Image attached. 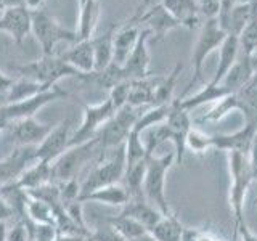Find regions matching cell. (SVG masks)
<instances>
[{
    "label": "cell",
    "mask_w": 257,
    "mask_h": 241,
    "mask_svg": "<svg viewBox=\"0 0 257 241\" xmlns=\"http://www.w3.org/2000/svg\"><path fill=\"white\" fill-rule=\"evenodd\" d=\"M104 158V151L100 148L98 139H92L85 143L71 147L63 155L53 161V182H64L72 180L82 174L84 171L90 169V164L98 163L100 159Z\"/></svg>",
    "instance_id": "cell-1"
},
{
    "label": "cell",
    "mask_w": 257,
    "mask_h": 241,
    "mask_svg": "<svg viewBox=\"0 0 257 241\" xmlns=\"http://www.w3.org/2000/svg\"><path fill=\"white\" fill-rule=\"evenodd\" d=\"M227 155H228V172H230V207H231L233 222H235V233H236V228L239 225L246 222L244 201H246L247 190L255 179L252 175L247 155H243V153H227ZM233 238H235V235H233Z\"/></svg>",
    "instance_id": "cell-2"
},
{
    "label": "cell",
    "mask_w": 257,
    "mask_h": 241,
    "mask_svg": "<svg viewBox=\"0 0 257 241\" xmlns=\"http://www.w3.org/2000/svg\"><path fill=\"white\" fill-rule=\"evenodd\" d=\"M175 164V151H169L163 156L151 155L148 158L147 164V174L143 180V196L153 204L156 209H159L164 215L172 214L171 206L166 198V177L169 169Z\"/></svg>",
    "instance_id": "cell-3"
},
{
    "label": "cell",
    "mask_w": 257,
    "mask_h": 241,
    "mask_svg": "<svg viewBox=\"0 0 257 241\" xmlns=\"http://www.w3.org/2000/svg\"><path fill=\"white\" fill-rule=\"evenodd\" d=\"M125 171V148L124 145L114 148L111 156L106 159H100L85 172L82 182H80V195H87L98 188L108 187V185L119 183L124 177Z\"/></svg>",
    "instance_id": "cell-4"
},
{
    "label": "cell",
    "mask_w": 257,
    "mask_h": 241,
    "mask_svg": "<svg viewBox=\"0 0 257 241\" xmlns=\"http://www.w3.org/2000/svg\"><path fill=\"white\" fill-rule=\"evenodd\" d=\"M32 34L36 36L40 48H42V56H52L60 42L77 44L79 40H82L77 31H71L61 26L44 8L32 12Z\"/></svg>",
    "instance_id": "cell-5"
},
{
    "label": "cell",
    "mask_w": 257,
    "mask_h": 241,
    "mask_svg": "<svg viewBox=\"0 0 257 241\" xmlns=\"http://www.w3.org/2000/svg\"><path fill=\"white\" fill-rule=\"evenodd\" d=\"M21 77H26L39 82L45 87H53L58 84V80L64 77H82L84 74L72 68L69 63L64 61L61 56H42L40 60L31 61L28 64H23V66L15 68Z\"/></svg>",
    "instance_id": "cell-6"
},
{
    "label": "cell",
    "mask_w": 257,
    "mask_h": 241,
    "mask_svg": "<svg viewBox=\"0 0 257 241\" xmlns=\"http://www.w3.org/2000/svg\"><path fill=\"white\" fill-rule=\"evenodd\" d=\"M225 37H227V32L222 29L217 18L206 20L203 24H201L199 36H198L196 44H195V47H193V52H191L193 77L190 80L187 90H190V88L201 79V72H203V66L207 60V56L211 55L214 50H219L220 45L223 44ZM187 90L183 92V95L187 93Z\"/></svg>",
    "instance_id": "cell-7"
},
{
    "label": "cell",
    "mask_w": 257,
    "mask_h": 241,
    "mask_svg": "<svg viewBox=\"0 0 257 241\" xmlns=\"http://www.w3.org/2000/svg\"><path fill=\"white\" fill-rule=\"evenodd\" d=\"M140 114H142L140 108H134L131 104H125L124 108L117 109L114 112V116L96 134L100 148L106 153L120 147V145H124Z\"/></svg>",
    "instance_id": "cell-8"
},
{
    "label": "cell",
    "mask_w": 257,
    "mask_h": 241,
    "mask_svg": "<svg viewBox=\"0 0 257 241\" xmlns=\"http://www.w3.org/2000/svg\"><path fill=\"white\" fill-rule=\"evenodd\" d=\"M64 96H68V92L60 88L58 85H55L29 100L0 104V126L8 127V124L15 123V120L36 116V112H39V109H42L45 104L61 100Z\"/></svg>",
    "instance_id": "cell-9"
},
{
    "label": "cell",
    "mask_w": 257,
    "mask_h": 241,
    "mask_svg": "<svg viewBox=\"0 0 257 241\" xmlns=\"http://www.w3.org/2000/svg\"><path fill=\"white\" fill-rule=\"evenodd\" d=\"M114 112L116 111L112 108V103L109 101V98L96 104H85L82 123H80L74 134H71L69 148L95 139L96 134L100 132V129L114 116Z\"/></svg>",
    "instance_id": "cell-10"
},
{
    "label": "cell",
    "mask_w": 257,
    "mask_h": 241,
    "mask_svg": "<svg viewBox=\"0 0 257 241\" xmlns=\"http://www.w3.org/2000/svg\"><path fill=\"white\" fill-rule=\"evenodd\" d=\"M72 126H74V116H68L58 126L52 127L50 134L42 140V143H39L36 147V159L45 161V163L50 164L58 159L69 148Z\"/></svg>",
    "instance_id": "cell-11"
},
{
    "label": "cell",
    "mask_w": 257,
    "mask_h": 241,
    "mask_svg": "<svg viewBox=\"0 0 257 241\" xmlns=\"http://www.w3.org/2000/svg\"><path fill=\"white\" fill-rule=\"evenodd\" d=\"M5 131H8L10 142L16 147H37L50 134L52 126L39 123L32 116L15 120V123L8 124Z\"/></svg>",
    "instance_id": "cell-12"
},
{
    "label": "cell",
    "mask_w": 257,
    "mask_h": 241,
    "mask_svg": "<svg viewBox=\"0 0 257 241\" xmlns=\"http://www.w3.org/2000/svg\"><path fill=\"white\" fill-rule=\"evenodd\" d=\"M140 12L137 10L131 20L117 24V29L114 32V56H112V63L124 66V63L127 61L128 55L132 53V50L137 45V40L140 37L142 26H140Z\"/></svg>",
    "instance_id": "cell-13"
},
{
    "label": "cell",
    "mask_w": 257,
    "mask_h": 241,
    "mask_svg": "<svg viewBox=\"0 0 257 241\" xmlns=\"http://www.w3.org/2000/svg\"><path fill=\"white\" fill-rule=\"evenodd\" d=\"M36 161V147H16L7 158L0 159V188L18 180Z\"/></svg>",
    "instance_id": "cell-14"
},
{
    "label": "cell",
    "mask_w": 257,
    "mask_h": 241,
    "mask_svg": "<svg viewBox=\"0 0 257 241\" xmlns=\"http://www.w3.org/2000/svg\"><path fill=\"white\" fill-rule=\"evenodd\" d=\"M0 32H7L16 45H21L32 32V12L28 7L5 8L0 16Z\"/></svg>",
    "instance_id": "cell-15"
},
{
    "label": "cell",
    "mask_w": 257,
    "mask_h": 241,
    "mask_svg": "<svg viewBox=\"0 0 257 241\" xmlns=\"http://www.w3.org/2000/svg\"><path fill=\"white\" fill-rule=\"evenodd\" d=\"M140 12V26L148 29L151 36H155V40H161L169 31L180 28L174 16L167 12V8L163 4H151L147 8H139Z\"/></svg>",
    "instance_id": "cell-16"
},
{
    "label": "cell",
    "mask_w": 257,
    "mask_h": 241,
    "mask_svg": "<svg viewBox=\"0 0 257 241\" xmlns=\"http://www.w3.org/2000/svg\"><path fill=\"white\" fill-rule=\"evenodd\" d=\"M151 39V32L148 29L142 28L140 37L137 40V45L128 55L127 61L124 63L122 71L127 80H139L150 77V50H148V42Z\"/></svg>",
    "instance_id": "cell-17"
},
{
    "label": "cell",
    "mask_w": 257,
    "mask_h": 241,
    "mask_svg": "<svg viewBox=\"0 0 257 241\" xmlns=\"http://www.w3.org/2000/svg\"><path fill=\"white\" fill-rule=\"evenodd\" d=\"M257 134V127L244 123V126L233 134H219L212 135V148L227 151V153H243L247 155L252 140Z\"/></svg>",
    "instance_id": "cell-18"
},
{
    "label": "cell",
    "mask_w": 257,
    "mask_h": 241,
    "mask_svg": "<svg viewBox=\"0 0 257 241\" xmlns=\"http://www.w3.org/2000/svg\"><path fill=\"white\" fill-rule=\"evenodd\" d=\"M60 56L72 68H76L80 74H90L95 71V52L92 39H84L79 40L77 44H72L69 50Z\"/></svg>",
    "instance_id": "cell-19"
},
{
    "label": "cell",
    "mask_w": 257,
    "mask_h": 241,
    "mask_svg": "<svg viewBox=\"0 0 257 241\" xmlns=\"http://www.w3.org/2000/svg\"><path fill=\"white\" fill-rule=\"evenodd\" d=\"M167 12L171 13L182 28H201V10L196 0H163Z\"/></svg>",
    "instance_id": "cell-20"
},
{
    "label": "cell",
    "mask_w": 257,
    "mask_h": 241,
    "mask_svg": "<svg viewBox=\"0 0 257 241\" xmlns=\"http://www.w3.org/2000/svg\"><path fill=\"white\" fill-rule=\"evenodd\" d=\"M120 214L131 217V219H134L137 222H140L148 231L164 217V214L161 212L159 209H156L153 204H150L143 196L128 199V203L122 207Z\"/></svg>",
    "instance_id": "cell-21"
},
{
    "label": "cell",
    "mask_w": 257,
    "mask_h": 241,
    "mask_svg": "<svg viewBox=\"0 0 257 241\" xmlns=\"http://www.w3.org/2000/svg\"><path fill=\"white\" fill-rule=\"evenodd\" d=\"M128 199H131V195L125 190L124 185L120 183H114V185H108V187L98 188L92 193H87V195L79 196L77 201L79 203H101V204H108V206H116V207H124Z\"/></svg>",
    "instance_id": "cell-22"
},
{
    "label": "cell",
    "mask_w": 257,
    "mask_h": 241,
    "mask_svg": "<svg viewBox=\"0 0 257 241\" xmlns=\"http://www.w3.org/2000/svg\"><path fill=\"white\" fill-rule=\"evenodd\" d=\"M252 74H254V69L251 66V61H249V55L241 52L236 63L233 64L230 71L222 79L220 85L227 88L230 93H238L241 88L251 80Z\"/></svg>",
    "instance_id": "cell-23"
},
{
    "label": "cell",
    "mask_w": 257,
    "mask_h": 241,
    "mask_svg": "<svg viewBox=\"0 0 257 241\" xmlns=\"http://www.w3.org/2000/svg\"><path fill=\"white\" fill-rule=\"evenodd\" d=\"M53 182V169L50 163H45V161H36L34 164H31L26 171H24L20 179L15 183L21 187L23 190H34Z\"/></svg>",
    "instance_id": "cell-24"
},
{
    "label": "cell",
    "mask_w": 257,
    "mask_h": 241,
    "mask_svg": "<svg viewBox=\"0 0 257 241\" xmlns=\"http://www.w3.org/2000/svg\"><path fill=\"white\" fill-rule=\"evenodd\" d=\"M161 77H145L139 80H131V92H128V101L134 108L153 106L155 104V90L159 84Z\"/></svg>",
    "instance_id": "cell-25"
},
{
    "label": "cell",
    "mask_w": 257,
    "mask_h": 241,
    "mask_svg": "<svg viewBox=\"0 0 257 241\" xmlns=\"http://www.w3.org/2000/svg\"><path fill=\"white\" fill-rule=\"evenodd\" d=\"M239 53H241V48H239L238 37L227 34V37H225V40H223V44L219 48V63H217L215 74H214L211 82H214V84H220L222 82V79L225 77V74H227V72L230 71V68L236 63Z\"/></svg>",
    "instance_id": "cell-26"
},
{
    "label": "cell",
    "mask_w": 257,
    "mask_h": 241,
    "mask_svg": "<svg viewBox=\"0 0 257 241\" xmlns=\"http://www.w3.org/2000/svg\"><path fill=\"white\" fill-rule=\"evenodd\" d=\"M117 24L111 26L103 36H93V52H95V71H103L112 63L114 56V32Z\"/></svg>",
    "instance_id": "cell-27"
},
{
    "label": "cell",
    "mask_w": 257,
    "mask_h": 241,
    "mask_svg": "<svg viewBox=\"0 0 257 241\" xmlns=\"http://www.w3.org/2000/svg\"><path fill=\"white\" fill-rule=\"evenodd\" d=\"M101 5L100 0H85L79 5V26L77 34L80 39H92L100 20Z\"/></svg>",
    "instance_id": "cell-28"
},
{
    "label": "cell",
    "mask_w": 257,
    "mask_h": 241,
    "mask_svg": "<svg viewBox=\"0 0 257 241\" xmlns=\"http://www.w3.org/2000/svg\"><path fill=\"white\" fill-rule=\"evenodd\" d=\"M227 95H230V92L225 87H222L220 84H214V82H207L199 92H196L195 95L188 96V98H183L180 96V104L183 109L191 111L195 108L203 106L206 103H215L222 98H225Z\"/></svg>",
    "instance_id": "cell-29"
},
{
    "label": "cell",
    "mask_w": 257,
    "mask_h": 241,
    "mask_svg": "<svg viewBox=\"0 0 257 241\" xmlns=\"http://www.w3.org/2000/svg\"><path fill=\"white\" fill-rule=\"evenodd\" d=\"M185 227L174 212L164 215L148 233L158 241H183Z\"/></svg>",
    "instance_id": "cell-30"
},
{
    "label": "cell",
    "mask_w": 257,
    "mask_h": 241,
    "mask_svg": "<svg viewBox=\"0 0 257 241\" xmlns=\"http://www.w3.org/2000/svg\"><path fill=\"white\" fill-rule=\"evenodd\" d=\"M148 158L143 159V161H139V163L125 164L122 180H124V187L128 191L131 198H142L143 196V180H145V174H147Z\"/></svg>",
    "instance_id": "cell-31"
},
{
    "label": "cell",
    "mask_w": 257,
    "mask_h": 241,
    "mask_svg": "<svg viewBox=\"0 0 257 241\" xmlns=\"http://www.w3.org/2000/svg\"><path fill=\"white\" fill-rule=\"evenodd\" d=\"M257 2V0H255ZM255 2L251 4H239L236 2L235 7L231 8L230 16H228V21H227V26H225V31L227 34L231 36H239V32L244 29V26L249 23V20L252 18V15L255 13Z\"/></svg>",
    "instance_id": "cell-32"
},
{
    "label": "cell",
    "mask_w": 257,
    "mask_h": 241,
    "mask_svg": "<svg viewBox=\"0 0 257 241\" xmlns=\"http://www.w3.org/2000/svg\"><path fill=\"white\" fill-rule=\"evenodd\" d=\"M106 223H109L112 228H114L119 235H122L127 241H134L137 238H140L143 235H147L148 230L143 227L140 222H137L134 219L122 214L117 215H111V217H104L103 219Z\"/></svg>",
    "instance_id": "cell-33"
},
{
    "label": "cell",
    "mask_w": 257,
    "mask_h": 241,
    "mask_svg": "<svg viewBox=\"0 0 257 241\" xmlns=\"http://www.w3.org/2000/svg\"><path fill=\"white\" fill-rule=\"evenodd\" d=\"M55 87V85H53ZM52 87H45L39 82H34V80L26 79V77H21V79H16L13 85L10 87V90L5 95V98L8 103H15V101H23V100H29L32 96H36L39 93H42L45 90Z\"/></svg>",
    "instance_id": "cell-34"
},
{
    "label": "cell",
    "mask_w": 257,
    "mask_h": 241,
    "mask_svg": "<svg viewBox=\"0 0 257 241\" xmlns=\"http://www.w3.org/2000/svg\"><path fill=\"white\" fill-rule=\"evenodd\" d=\"M182 71V64L177 63L174 69L169 72L166 77H161L159 84L155 90V104L153 106H161V104H171L174 100V88L177 84V77H179Z\"/></svg>",
    "instance_id": "cell-35"
},
{
    "label": "cell",
    "mask_w": 257,
    "mask_h": 241,
    "mask_svg": "<svg viewBox=\"0 0 257 241\" xmlns=\"http://www.w3.org/2000/svg\"><path fill=\"white\" fill-rule=\"evenodd\" d=\"M231 111H239V103L235 93L227 95L225 98L214 103V106L209 109L206 114L201 116L199 123H219L225 116H228Z\"/></svg>",
    "instance_id": "cell-36"
},
{
    "label": "cell",
    "mask_w": 257,
    "mask_h": 241,
    "mask_svg": "<svg viewBox=\"0 0 257 241\" xmlns=\"http://www.w3.org/2000/svg\"><path fill=\"white\" fill-rule=\"evenodd\" d=\"M169 116V104H161V106H151L147 111H143L137 119L132 131L139 132L140 135L148 131L150 127H155L159 124H164Z\"/></svg>",
    "instance_id": "cell-37"
},
{
    "label": "cell",
    "mask_w": 257,
    "mask_h": 241,
    "mask_svg": "<svg viewBox=\"0 0 257 241\" xmlns=\"http://www.w3.org/2000/svg\"><path fill=\"white\" fill-rule=\"evenodd\" d=\"M26 217L37 223L55 225L53 207L50 204H47L45 201L31 198L29 195H28V201H26Z\"/></svg>",
    "instance_id": "cell-38"
},
{
    "label": "cell",
    "mask_w": 257,
    "mask_h": 241,
    "mask_svg": "<svg viewBox=\"0 0 257 241\" xmlns=\"http://www.w3.org/2000/svg\"><path fill=\"white\" fill-rule=\"evenodd\" d=\"M124 148H125V164L139 163V161H143L150 156L147 153V147H145L142 135L135 131L128 134L127 140L124 143Z\"/></svg>",
    "instance_id": "cell-39"
},
{
    "label": "cell",
    "mask_w": 257,
    "mask_h": 241,
    "mask_svg": "<svg viewBox=\"0 0 257 241\" xmlns=\"http://www.w3.org/2000/svg\"><path fill=\"white\" fill-rule=\"evenodd\" d=\"M185 147L195 155H204L207 150L212 148V135L199 131L196 127H191V131L185 137Z\"/></svg>",
    "instance_id": "cell-40"
},
{
    "label": "cell",
    "mask_w": 257,
    "mask_h": 241,
    "mask_svg": "<svg viewBox=\"0 0 257 241\" xmlns=\"http://www.w3.org/2000/svg\"><path fill=\"white\" fill-rule=\"evenodd\" d=\"M238 42H239L241 52L246 55H251L257 48V8H255V13L252 15V18L249 20V23L244 26V29L239 32Z\"/></svg>",
    "instance_id": "cell-41"
},
{
    "label": "cell",
    "mask_w": 257,
    "mask_h": 241,
    "mask_svg": "<svg viewBox=\"0 0 257 241\" xmlns=\"http://www.w3.org/2000/svg\"><path fill=\"white\" fill-rule=\"evenodd\" d=\"M128 92H131V80H122L116 87L109 90V101L112 103L114 111L124 108L128 101Z\"/></svg>",
    "instance_id": "cell-42"
},
{
    "label": "cell",
    "mask_w": 257,
    "mask_h": 241,
    "mask_svg": "<svg viewBox=\"0 0 257 241\" xmlns=\"http://www.w3.org/2000/svg\"><path fill=\"white\" fill-rule=\"evenodd\" d=\"M92 238L93 241H127L122 235H119V233L103 219L96 223V227L92 230Z\"/></svg>",
    "instance_id": "cell-43"
},
{
    "label": "cell",
    "mask_w": 257,
    "mask_h": 241,
    "mask_svg": "<svg viewBox=\"0 0 257 241\" xmlns=\"http://www.w3.org/2000/svg\"><path fill=\"white\" fill-rule=\"evenodd\" d=\"M183 241H225V239L217 235L215 231L209 230V228L185 227Z\"/></svg>",
    "instance_id": "cell-44"
},
{
    "label": "cell",
    "mask_w": 257,
    "mask_h": 241,
    "mask_svg": "<svg viewBox=\"0 0 257 241\" xmlns=\"http://www.w3.org/2000/svg\"><path fill=\"white\" fill-rule=\"evenodd\" d=\"M199 5L201 15L204 16V20H211L219 16L220 10V0H196Z\"/></svg>",
    "instance_id": "cell-45"
},
{
    "label": "cell",
    "mask_w": 257,
    "mask_h": 241,
    "mask_svg": "<svg viewBox=\"0 0 257 241\" xmlns=\"http://www.w3.org/2000/svg\"><path fill=\"white\" fill-rule=\"evenodd\" d=\"M7 241H28V230L24 220H16L7 233Z\"/></svg>",
    "instance_id": "cell-46"
},
{
    "label": "cell",
    "mask_w": 257,
    "mask_h": 241,
    "mask_svg": "<svg viewBox=\"0 0 257 241\" xmlns=\"http://www.w3.org/2000/svg\"><path fill=\"white\" fill-rule=\"evenodd\" d=\"M238 236H241V241H257V235L247 227L246 222H243L236 228V233H235V238H233V241H236Z\"/></svg>",
    "instance_id": "cell-47"
},
{
    "label": "cell",
    "mask_w": 257,
    "mask_h": 241,
    "mask_svg": "<svg viewBox=\"0 0 257 241\" xmlns=\"http://www.w3.org/2000/svg\"><path fill=\"white\" fill-rule=\"evenodd\" d=\"M247 159H249V164H251V171H252L254 179H257V134H255L254 140H252L251 148H249Z\"/></svg>",
    "instance_id": "cell-48"
},
{
    "label": "cell",
    "mask_w": 257,
    "mask_h": 241,
    "mask_svg": "<svg viewBox=\"0 0 257 241\" xmlns=\"http://www.w3.org/2000/svg\"><path fill=\"white\" fill-rule=\"evenodd\" d=\"M13 215H15V212H13L12 206L7 203V199L2 195H0V220L7 222L8 219H12Z\"/></svg>",
    "instance_id": "cell-49"
},
{
    "label": "cell",
    "mask_w": 257,
    "mask_h": 241,
    "mask_svg": "<svg viewBox=\"0 0 257 241\" xmlns=\"http://www.w3.org/2000/svg\"><path fill=\"white\" fill-rule=\"evenodd\" d=\"M13 82H15V79L4 74V72H0V95H7L8 90H10V87L13 85Z\"/></svg>",
    "instance_id": "cell-50"
},
{
    "label": "cell",
    "mask_w": 257,
    "mask_h": 241,
    "mask_svg": "<svg viewBox=\"0 0 257 241\" xmlns=\"http://www.w3.org/2000/svg\"><path fill=\"white\" fill-rule=\"evenodd\" d=\"M44 2L45 0H26V7L31 12H36V10H40V8L44 7Z\"/></svg>",
    "instance_id": "cell-51"
},
{
    "label": "cell",
    "mask_w": 257,
    "mask_h": 241,
    "mask_svg": "<svg viewBox=\"0 0 257 241\" xmlns=\"http://www.w3.org/2000/svg\"><path fill=\"white\" fill-rule=\"evenodd\" d=\"M5 8H15V7H26V0H2Z\"/></svg>",
    "instance_id": "cell-52"
},
{
    "label": "cell",
    "mask_w": 257,
    "mask_h": 241,
    "mask_svg": "<svg viewBox=\"0 0 257 241\" xmlns=\"http://www.w3.org/2000/svg\"><path fill=\"white\" fill-rule=\"evenodd\" d=\"M7 233H8L7 222L0 220V241H7Z\"/></svg>",
    "instance_id": "cell-53"
},
{
    "label": "cell",
    "mask_w": 257,
    "mask_h": 241,
    "mask_svg": "<svg viewBox=\"0 0 257 241\" xmlns=\"http://www.w3.org/2000/svg\"><path fill=\"white\" fill-rule=\"evenodd\" d=\"M247 87L251 88V90H254V92L257 93V69L254 71V74H252L251 80H249V82H247Z\"/></svg>",
    "instance_id": "cell-54"
},
{
    "label": "cell",
    "mask_w": 257,
    "mask_h": 241,
    "mask_svg": "<svg viewBox=\"0 0 257 241\" xmlns=\"http://www.w3.org/2000/svg\"><path fill=\"white\" fill-rule=\"evenodd\" d=\"M249 61H251V66L255 71L257 69V48H255V50L251 55H249Z\"/></svg>",
    "instance_id": "cell-55"
},
{
    "label": "cell",
    "mask_w": 257,
    "mask_h": 241,
    "mask_svg": "<svg viewBox=\"0 0 257 241\" xmlns=\"http://www.w3.org/2000/svg\"><path fill=\"white\" fill-rule=\"evenodd\" d=\"M134 241H158V239H155L153 238L150 233H147V235H143V236H140V238H137V239H134Z\"/></svg>",
    "instance_id": "cell-56"
},
{
    "label": "cell",
    "mask_w": 257,
    "mask_h": 241,
    "mask_svg": "<svg viewBox=\"0 0 257 241\" xmlns=\"http://www.w3.org/2000/svg\"><path fill=\"white\" fill-rule=\"evenodd\" d=\"M80 241H93V238H92V230L87 233V235H84L82 238H80Z\"/></svg>",
    "instance_id": "cell-57"
},
{
    "label": "cell",
    "mask_w": 257,
    "mask_h": 241,
    "mask_svg": "<svg viewBox=\"0 0 257 241\" xmlns=\"http://www.w3.org/2000/svg\"><path fill=\"white\" fill-rule=\"evenodd\" d=\"M153 4V0H143V4H142V8H147Z\"/></svg>",
    "instance_id": "cell-58"
},
{
    "label": "cell",
    "mask_w": 257,
    "mask_h": 241,
    "mask_svg": "<svg viewBox=\"0 0 257 241\" xmlns=\"http://www.w3.org/2000/svg\"><path fill=\"white\" fill-rule=\"evenodd\" d=\"M239 4H251V2H255V0H238Z\"/></svg>",
    "instance_id": "cell-59"
},
{
    "label": "cell",
    "mask_w": 257,
    "mask_h": 241,
    "mask_svg": "<svg viewBox=\"0 0 257 241\" xmlns=\"http://www.w3.org/2000/svg\"><path fill=\"white\" fill-rule=\"evenodd\" d=\"M5 129H7V127H4V126H0V134H2V132L5 131Z\"/></svg>",
    "instance_id": "cell-60"
},
{
    "label": "cell",
    "mask_w": 257,
    "mask_h": 241,
    "mask_svg": "<svg viewBox=\"0 0 257 241\" xmlns=\"http://www.w3.org/2000/svg\"><path fill=\"white\" fill-rule=\"evenodd\" d=\"M255 207H257V196H255Z\"/></svg>",
    "instance_id": "cell-61"
}]
</instances>
